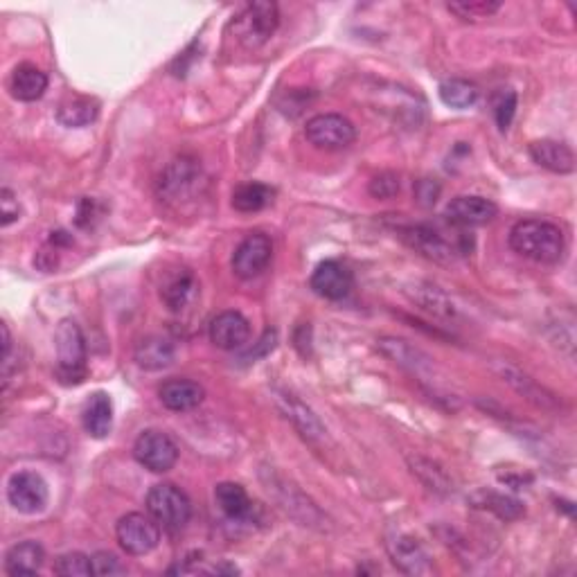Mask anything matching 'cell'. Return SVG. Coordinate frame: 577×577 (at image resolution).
<instances>
[{"mask_svg": "<svg viewBox=\"0 0 577 577\" xmlns=\"http://www.w3.org/2000/svg\"><path fill=\"white\" fill-rule=\"evenodd\" d=\"M510 248L537 264H559L566 253L562 228L544 219H523L510 230Z\"/></svg>", "mask_w": 577, "mask_h": 577, "instance_id": "1", "label": "cell"}, {"mask_svg": "<svg viewBox=\"0 0 577 577\" xmlns=\"http://www.w3.org/2000/svg\"><path fill=\"white\" fill-rule=\"evenodd\" d=\"M57 345V379L66 386L82 384L88 375L86 368V339L82 327L75 321H61L55 334Z\"/></svg>", "mask_w": 577, "mask_h": 577, "instance_id": "2", "label": "cell"}, {"mask_svg": "<svg viewBox=\"0 0 577 577\" xmlns=\"http://www.w3.org/2000/svg\"><path fill=\"white\" fill-rule=\"evenodd\" d=\"M278 25H280L278 5L269 3V0H260V3L246 5L244 10L235 16L233 23H230V30H233L237 43H242L248 50H255L264 46V43L273 37Z\"/></svg>", "mask_w": 577, "mask_h": 577, "instance_id": "3", "label": "cell"}, {"mask_svg": "<svg viewBox=\"0 0 577 577\" xmlns=\"http://www.w3.org/2000/svg\"><path fill=\"white\" fill-rule=\"evenodd\" d=\"M147 512L158 521V526L176 532L188 526L192 517V503L181 487L161 483L154 485L147 494Z\"/></svg>", "mask_w": 577, "mask_h": 577, "instance_id": "4", "label": "cell"}, {"mask_svg": "<svg viewBox=\"0 0 577 577\" xmlns=\"http://www.w3.org/2000/svg\"><path fill=\"white\" fill-rule=\"evenodd\" d=\"M115 537H118V544L124 553L142 557L156 550L158 541H161V526H158L152 514L147 517L142 512H129L115 526Z\"/></svg>", "mask_w": 577, "mask_h": 577, "instance_id": "5", "label": "cell"}, {"mask_svg": "<svg viewBox=\"0 0 577 577\" xmlns=\"http://www.w3.org/2000/svg\"><path fill=\"white\" fill-rule=\"evenodd\" d=\"M264 485L273 499L278 501L280 508L287 512L289 517H294L300 526L323 528V523H325L323 512L318 510L314 501H309L296 485L287 483L280 474L271 472V469H269V478L264 476Z\"/></svg>", "mask_w": 577, "mask_h": 577, "instance_id": "6", "label": "cell"}, {"mask_svg": "<svg viewBox=\"0 0 577 577\" xmlns=\"http://www.w3.org/2000/svg\"><path fill=\"white\" fill-rule=\"evenodd\" d=\"M201 185V165L190 156H179L158 179V197L167 203L188 201Z\"/></svg>", "mask_w": 577, "mask_h": 577, "instance_id": "7", "label": "cell"}, {"mask_svg": "<svg viewBox=\"0 0 577 577\" xmlns=\"http://www.w3.org/2000/svg\"><path fill=\"white\" fill-rule=\"evenodd\" d=\"M133 458L149 472L165 474L179 463V447L167 433L149 429L142 431L133 445Z\"/></svg>", "mask_w": 577, "mask_h": 577, "instance_id": "8", "label": "cell"}, {"mask_svg": "<svg viewBox=\"0 0 577 577\" xmlns=\"http://www.w3.org/2000/svg\"><path fill=\"white\" fill-rule=\"evenodd\" d=\"M305 136L314 147L336 152V149L350 147L357 140V129L339 113H321L307 122Z\"/></svg>", "mask_w": 577, "mask_h": 577, "instance_id": "9", "label": "cell"}, {"mask_svg": "<svg viewBox=\"0 0 577 577\" xmlns=\"http://www.w3.org/2000/svg\"><path fill=\"white\" fill-rule=\"evenodd\" d=\"M7 499L21 514L43 512L50 499L48 483L37 472H16L7 483Z\"/></svg>", "mask_w": 577, "mask_h": 577, "instance_id": "10", "label": "cell"}, {"mask_svg": "<svg viewBox=\"0 0 577 577\" xmlns=\"http://www.w3.org/2000/svg\"><path fill=\"white\" fill-rule=\"evenodd\" d=\"M275 402H278L284 417L294 424V429L300 433V438L314 447L325 445L327 429H325V424L318 420V415L312 411V408L300 402L296 395L284 393V390L275 393Z\"/></svg>", "mask_w": 577, "mask_h": 577, "instance_id": "11", "label": "cell"}, {"mask_svg": "<svg viewBox=\"0 0 577 577\" xmlns=\"http://www.w3.org/2000/svg\"><path fill=\"white\" fill-rule=\"evenodd\" d=\"M399 237H402L415 253L426 257V260L438 262V264H451L456 260V248L451 246L445 239V235L433 226H426V224L406 226L399 230Z\"/></svg>", "mask_w": 577, "mask_h": 577, "instance_id": "12", "label": "cell"}, {"mask_svg": "<svg viewBox=\"0 0 577 577\" xmlns=\"http://www.w3.org/2000/svg\"><path fill=\"white\" fill-rule=\"evenodd\" d=\"M271 257H273V244L269 237L262 233L248 235L244 242L235 248L233 271L237 278L253 280L266 271V266L271 264Z\"/></svg>", "mask_w": 577, "mask_h": 577, "instance_id": "13", "label": "cell"}, {"mask_svg": "<svg viewBox=\"0 0 577 577\" xmlns=\"http://www.w3.org/2000/svg\"><path fill=\"white\" fill-rule=\"evenodd\" d=\"M499 215V208L496 203L476 197V194H463V197H456L449 201V206L445 210V217L449 219L451 226L458 228H472V226H485Z\"/></svg>", "mask_w": 577, "mask_h": 577, "instance_id": "14", "label": "cell"}, {"mask_svg": "<svg viewBox=\"0 0 577 577\" xmlns=\"http://www.w3.org/2000/svg\"><path fill=\"white\" fill-rule=\"evenodd\" d=\"M388 555L399 571L406 575H426L431 573V557L426 548L411 535H393L386 541Z\"/></svg>", "mask_w": 577, "mask_h": 577, "instance_id": "15", "label": "cell"}, {"mask_svg": "<svg viewBox=\"0 0 577 577\" xmlns=\"http://www.w3.org/2000/svg\"><path fill=\"white\" fill-rule=\"evenodd\" d=\"M309 284H312L314 294L321 298L343 300L354 287V275L345 264L336 260H325L316 266Z\"/></svg>", "mask_w": 577, "mask_h": 577, "instance_id": "16", "label": "cell"}, {"mask_svg": "<svg viewBox=\"0 0 577 577\" xmlns=\"http://www.w3.org/2000/svg\"><path fill=\"white\" fill-rule=\"evenodd\" d=\"M494 370H496V375L505 381V384L517 390L521 397H526L530 404H535L537 408H544V411H557L559 408V399L550 393V390L537 384L535 379L528 377L526 372H521L519 368H514L510 366V363H503V361L494 363Z\"/></svg>", "mask_w": 577, "mask_h": 577, "instance_id": "17", "label": "cell"}, {"mask_svg": "<svg viewBox=\"0 0 577 577\" xmlns=\"http://www.w3.org/2000/svg\"><path fill=\"white\" fill-rule=\"evenodd\" d=\"M208 334L219 350H239L251 339V323L239 312H221L210 321Z\"/></svg>", "mask_w": 577, "mask_h": 577, "instance_id": "18", "label": "cell"}, {"mask_svg": "<svg viewBox=\"0 0 577 577\" xmlns=\"http://www.w3.org/2000/svg\"><path fill=\"white\" fill-rule=\"evenodd\" d=\"M377 348L386 359L393 361L395 366L413 372V375L424 377L433 370V359L429 357V354H424L420 348H415L413 343H408L404 339L384 336V339L377 341Z\"/></svg>", "mask_w": 577, "mask_h": 577, "instance_id": "19", "label": "cell"}, {"mask_svg": "<svg viewBox=\"0 0 577 577\" xmlns=\"http://www.w3.org/2000/svg\"><path fill=\"white\" fill-rule=\"evenodd\" d=\"M528 152L532 161H535L539 167H544V170L548 172H553V174L575 172V154L566 142L550 140V138L535 140V142H530Z\"/></svg>", "mask_w": 577, "mask_h": 577, "instance_id": "20", "label": "cell"}, {"mask_svg": "<svg viewBox=\"0 0 577 577\" xmlns=\"http://www.w3.org/2000/svg\"><path fill=\"white\" fill-rule=\"evenodd\" d=\"M158 397H161L163 406L170 408V411L188 413L203 402L206 390L192 379H170L158 388Z\"/></svg>", "mask_w": 577, "mask_h": 577, "instance_id": "21", "label": "cell"}, {"mask_svg": "<svg viewBox=\"0 0 577 577\" xmlns=\"http://www.w3.org/2000/svg\"><path fill=\"white\" fill-rule=\"evenodd\" d=\"M408 296H411L413 303L420 307L422 312L442 318V321H451V318H456L458 314L454 300H451L445 291L431 282H415L413 289L408 291Z\"/></svg>", "mask_w": 577, "mask_h": 577, "instance_id": "22", "label": "cell"}, {"mask_svg": "<svg viewBox=\"0 0 577 577\" xmlns=\"http://www.w3.org/2000/svg\"><path fill=\"white\" fill-rule=\"evenodd\" d=\"M174 357H176L174 343L170 339H165V336H158V334L140 339V343L136 345V350H133V359H136V363L142 370L170 368L174 363Z\"/></svg>", "mask_w": 577, "mask_h": 577, "instance_id": "23", "label": "cell"}, {"mask_svg": "<svg viewBox=\"0 0 577 577\" xmlns=\"http://www.w3.org/2000/svg\"><path fill=\"white\" fill-rule=\"evenodd\" d=\"M10 91L14 100L37 102L48 91V75L34 64L16 66L10 79Z\"/></svg>", "mask_w": 577, "mask_h": 577, "instance_id": "24", "label": "cell"}, {"mask_svg": "<svg viewBox=\"0 0 577 577\" xmlns=\"http://www.w3.org/2000/svg\"><path fill=\"white\" fill-rule=\"evenodd\" d=\"M84 429L91 438L102 440L111 433L113 429V402L111 397L102 393V390H97L91 397H88V402L84 406Z\"/></svg>", "mask_w": 577, "mask_h": 577, "instance_id": "25", "label": "cell"}, {"mask_svg": "<svg viewBox=\"0 0 577 577\" xmlns=\"http://www.w3.org/2000/svg\"><path fill=\"white\" fill-rule=\"evenodd\" d=\"M43 562H46V550L39 541H21V544L12 546L5 555V571L7 575H34L41 571Z\"/></svg>", "mask_w": 577, "mask_h": 577, "instance_id": "26", "label": "cell"}, {"mask_svg": "<svg viewBox=\"0 0 577 577\" xmlns=\"http://www.w3.org/2000/svg\"><path fill=\"white\" fill-rule=\"evenodd\" d=\"M215 503L217 508L233 521H246L253 514L251 496L239 483H219L215 487Z\"/></svg>", "mask_w": 577, "mask_h": 577, "instance_id": "27", "label": "cell"}, {"mask_svg": "<svg viewBox=\"0 0 577 577\" xmlns=\"http://www.w3.org/2000/svg\"><path fill=\"white\" fill-rule=\"evenodd\" d=\"M408 467H411L413 476H417V481H420L426 490L442 494V496L454 492V481H451V476L445 472V467L438 465L436 460L424 458V456H408Z\"/></svg>", "mask_w": 577, "mask_h": 577, "instance_id": "28", "label": "cell"}, {"mask_svg": "<svg viewBox=\"0 0 577 577\" xmlns=\"http://www.w3.org/2000/svg\"><path fill=\"white\" fill-rule=\"evenodd\" d=\"M469 503L474 505L478 510H487L496 514V517L503 521H517L526 514V508H523L521 501L512 499V496H505L492 490H478L476 494L469 496Z\"/></svg>", "mask_w": 577, "mask_h": 577, "instance_id": "29", "label": "cell"}, {"mask_svg": "<svg viewBox=\"0 0 577 577\" xmlns=\"http://www.w3.org/2000/svg\"><path fill=\"white\" fill-rule=\"evenodd\" d=\"M100 115V104L93 97H70L59 106L57 120L68 129H82L93 124Z\"/></svg>", "mask_w": 577, "mask_h": 577, "instance_id": "30", "label": "cell"}, {"mask_svg": "<svg viewBox=\"0 0 577 577\" xmlns=\"http://www.w3.org/2000/svg\"><path fill=\"white\" fill-rule=\"evenodd\" d=\"M194 294H197V280H194L190 271H181L179 275H174L161 289V298L170 312H183V309L192 303Z\"/></svg>", "mask_w": 577, "mask_h": 577, "instance_id": "31", "label": "cell"}, {"mask_svg": "<svg viewBox=\"0 0 577 577\" xmlns=\"http://www.w3.org/2000/svg\"><path fill=\"white\" fill-rule=\"evenodd\" d=\"M275 197V190L271 185H264V183H244L235 188L233 192V208L237 212H260L264 210Z\"/></svg>", "mask_w": 577, "mask_h": 577, "instance_id": "32", "label": "cell"}, {"mask_svg": "<svg viewBox=\"0 0 577 577\" xmlns=\"http://www.w3.org/2000/svg\"><path fill=\"white\" fill-rule=\"evenodd\" d=\"M478 86L467 79H447L440 84V100L451 109H469L478 102Z\"/></svg>", "mask_w": 577, "mask_h": 577, "instance_id": "33", "label": "cell"}, {"mask_svg": "<svg viewBox=\"0 0 577 577\" xmlns=\"http://www.w3.org/2000/svg\"><path fill=\"white\" fill-rule=\"evenodd\" d=\"M449 12L465 21H478V19H490L496 12L501 10V3H492V0H460V3H449Z\"/></svg>", "mask_w": 577, "mask_h": 577, "instance_id": "34", "label": "cell"}, {"mask_svg": "<svg viewBox=\"0 0 577 577\" xmlns=\"http://www.w3.org/2000/svg\"><path fill=\"white\" fill-rule=\"evenodd\" d=\"M55 573L61 577L93 575V562L84 553H64L55 559Z\"/></svg>", "mask_w": 577, "mask_h": 577, "instance_id": "35", "label": "cell"}, {"mask_svg": "<svg viewBox=\"0 0 577 577\" xmlns=\"http://www.w3.org/2000/svg\"><path fill=\"white\" fill-rule=\"evenodd\" d=\"M492 106H494V118H496V124H499V129L508 131L514 120V113H517V93L510 91V88L508 91H501L494 97Z\"/></svg>", "mask_w": 577, "mask_h": 577, "instance_id": "36", "label": "cell"}, {"mask_svg": "<svg viewBox=\"0 0 577 577\" xmlns=\"http://www.w3.org/2000/svg\"><path fill=\"white\" fill-rule=\"evenodd\" d=\"M370 194L375 199H393L399 194V176L393 172H384L370 181Z\"/></svg>", "mask_w": 577, "mask_h": 577, "instance_id": "37", "label": "cell"}, {"mask_svg": "<svg viewBox=\"0 0 577 577\" xmlns=\"http://www.w3.org/2000/svg\"><path fill=\"white\" fill-rule=\"evenodd\" d=\"M91 562H93V575H109L111 577V575L127 573V566H124L113 553H106V550H102V553H95L91 557Z\"/></svg>", "mask_w": 577, "mask_h": 577, "instance_id": "38", "label": "cell"}, {"mask_svg": "<svg viewBox=\"0 0 577 577\" xmlns=\"http://www.w3.org/2000/svg\"><path fill=\"white\" fill-rule=\"evenodd\" d=\"M21 215V206H19V199L14 197V192L10 188H3L0 192V226L7 228L12 224V221L19 219Z\"/></svg>", "mask_w": 577, "mask_h": 577, "instance_id": "39", "label": "cell"}, {"mask_svg": "<svg viewBox=\"0 0 577 577\" xmlns=\"http://www.w3.org/2000/svg\"><path fill=\"white\" fill-rule=\"evenodd\" d=\"M415 197H417V201L422 203V206H433V203H436L440 197V185L431 179L417 181Z\"/></svg>", "mask_w": 577, "mask_h": 577, "instance_id": "40", "label": "cell"}]
</instances>
